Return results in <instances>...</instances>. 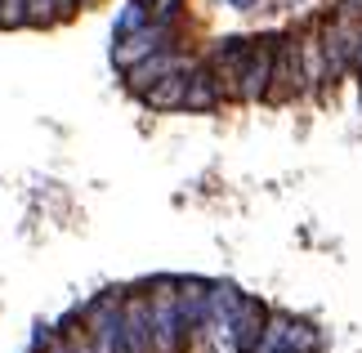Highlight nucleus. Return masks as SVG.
I'll return each instance as SVG.
<instances>
[{
	"label": "nucleus",
	"instance_id": "1",
	"mask_svg": "<svg viewBox=\"0 0 362 353\" xmlns=\"http://www.w3.org/2000/svg\"><path fill=\"white\" fill-rule=\"evenodd\" d=\"M148 313H152V353H184L192 331L179 308V282L175 277H157L148 282Z\"/></svg>",
	"mask_w": 362,
	"mask_h": 353
},
{
	"label": "nucleus",
	"instance_id": "2",
	"mask_svg": "<svg viewBox=\"0 0 362 353\" xmlns=\"http://www.w3.org/2000/svg\"><path fill=\"white\" fill-rule=\"evenodd\" d=\"M121 313H125V291H99L86 304L81 327L90 331V340H94L99 353H125V345H121Z\"/></svg>",
	"mask_w": 362,
	"mask_h": 353
},
{
	"label": "nucleus",
	"instance_id": "3",
	"mask_svg": "<svg viewBox=\"0 0 362 353\" xmlns=\"http://www.w3.org/2000/svg\"><path fill=\"white\" fill-rule=\"evenodd\" d=\"M322 36V54H327V67H331V81L340 72H349V63H358V50H362V27L349 23V13H331V18L317 27Z\"/></svg>",
	"mask_w": 362,
	"mask_h": 353
},
{
	"label": "nucleus",
	"instance_id": "4",
	"mask_svg": "<svg viewBox=\"0 0 362 353\" xmlns=\"http://www.w3.org/2000/svg\"><path fill=\"white\" fill-rule=\"evenodd\" d=\"M246 59H250V36H224L211 54V72L219 81L224 98H242V81H246Z\"/></svg>",
	"mask_w": 362,
	"mask_h": 353
},
{
	"label": "nucleus",
	"instance_id": "5",
	"mask_svg": "<svg viewBox=\"0 0 362 353\" xmlns=\"http://www.w3.org/2000/svg\"><path fill=\"white\" fill-rule=\"evenodd\" d=\"M304 94V67H300V36L277 40V59H273V86L264 103H291Z\"/></svg>",
	"mask_w": 362,
	"mask_h": 353
},
{
	"label": "nucleus",
	"instance_id": "6",
	"mask_svg": "<svg viewBox=\"0 0 362 353\" xmlns=\"http://www.w3.org/2000/svg\"><path fill=\"white\" fill-rule=\"evenodd\" d=\"M277 40H282V36H250V59H246V81H242V98H246V103H264V98H269Z\"/></svg>",
	"mask_w": 362,
	"mask_h": 353
},
{
	"label": "nucleus",
	"instance_id": "7",
	"mask_svg": "<svg viewBox=\"0 0 362 353\" xmlns=\"http://www.w3.org/2000/svg\"><path fill=\"white\" fill-rule=\"evenodd\" d=\"M269 318H273L269 304L255 300V295H246L242 308H238V313H233V322H228V345L238 349V353H255L264 327H269Z\"/></svg>",
	"mask_w": 362,
	"mask_h": 353
},
{
	"label": "nucleus",
	"instance_id": "8",
	"mask_svg": "<svg viewBox=\"0 0 362 353\" xmlns=\"http://www.w3.org/2000/svg\"><path fill=\"white\" fill-rule=\"evenodd\" d=\"M121 345L125 353H152V313H148V291L125 295V313H121Z\"/></svg>",
	"mask_w": 362,
	"mask_h": 353
},
{
	"label": "nucleus",
	"instance_id": "9",
	"mask_svg": "<svg viewBox=\"0 0 362 353\" xmlns=\"http://www.w3.org/2000/svg\"><path fill=\"white\" fill-rule=\"evenodd\" d=\"M165 40H170V27H161V23H148V27H139L134 36L112 40V63L121 67V72H130V67H134V63H144L148 54L165 50Z\"/></svg>",
	"mask_w": 362,
	"mask_h": 353
},
{
	"label": "nucleus",
	"instance_id": "10",
	"mask_svg": "<svg viewBox=\"0 0 362 353\" xmlns=\"http://www.w3.org/2000/svg\"><path fill=\"white\" fill-rule=\"evenodd\" d=\"M184 63H192V59H184V54H175L170 45H165V50H157V54H148L144 63H134L130 72H125V86H130L139 98H144V94L157 86L165 72H175V67H184Z\"/></svg>",
	"mask_w": 362,
	"mask_h": 353
},
{
	"label": "nucleus",
	"instance_id": "11",
	"mask_svg": "<svg viewBox=\"0 0 362 353\" xmlns=\"http://www.w3.org/2000/svg\"><path fill=\"white\" fill-rule=\"evenodd\" d=\"M219 103H228L219 81L211 72V63H192L188 72V94H184V112H215Z\"/></svg>",
	"mask_w": 362,
	"mask_h": 353
},
{
	"label": "nucleus",
	"instance_id": "12",
	"mask_svg": "<svg viewBox=\"0 0 362 353\" xmlns=\"http://www.w3.org/2000/svg\"><path fill=\"white\" fill-rule=\"evenodd\" d=\"M179 308L192 335H206V313H211V282L202 277H179Z\"/></svg>",
	"mask_w": 362,
	"mask_h": 353
},
{
	"label": "nucleus",
	"instance_id": "13",
	"mask_svg": "<svg viewBox=\"0 0 362 353\" xmlns=\"http://www.w3.org/2000/svg\"><path fill=\"white\" fill-rule=\"evenodd\" d=\"M188 72H192V63H184V67H175V72H165L157 86H152L148 94H144V103L152 108V112H175V108H184V94H188Z\"/></svg>",
	"mask_w": 362,
	"mask_h": 353
},
{
	"label": "nucleus",
	"instance_id": "14",
	"mask_svg": "<svg viewBox=\"0 0 362 353\" xmlns=\"http://www.w3.org/2000/svg\"><path fill=\"white\" fill-rule=\"evenodd\" d=\"M242 300H246V295L233 287V282H211V313H206V335H211V331L228 335V322H233V313L242 308Z\"/></svg>",
	"mask_w": 362,
	"mask_h": 353
},
{
	"label": "nucleus",
	"instance_id": "15",
	"mask_svg": "<svg viewBox=\"0 0 362 353\" xmlns=\"http://www.w3.org/2000/svg\"><path fill=\"white\" fill-rule=\"evenodd\" d=\"M300 67H304V94L322 90L331 81V67H327V54H322V36L317 32L300 36Z\"/></svg>",
	"mask_w": 362,
	"mask_h": 353
},
{
	"label": "nucleus",
	"instance_id": "16",
	"mask_svg": "<svg viewBox=\"0 0 362 353\" xmlns=\"http://www.w3.org/2000/svg\"><path fill=\"white\" fill-rule=\"evenodd\" d=\"M255 353H296V322L273 313L264 335H259V345H255Z\"/></svg>",
	"mask_w": 362,
	"mask_h": 353
},
{
	"label": "nucleus",
	"instance_id": "17",
	"mask_svg": "<svg viewBox=\"0 0 362 353\" xmlns=\"http://www.w3.org/2000/svg\"><path fill=\"white\" fill-rule=\"evenodd\" d=\"M54 349H59V353H99V349H94V340H90V331L81 327V322H67L63 335L54 340Z\"/></svg>",
	"mask_w": 362,
	"mask_h": 353
},
{
	"label": "nucleus",
	"instance_id": "18",
	"mask_svg": "<svg viewBox=\"0 0 362 353\" xmlns=\"http://www.w3.org/2000/svg\"><path fill=\"white\" fill-rule=\"evenodd\" d=\"M148 23H152V18H148V5H139V0H134V5H125V9H121V18H117V27H112V40L134 36L139 27H148Z\"/></svg>",
	"mask_w": 362,
	"mask_h": 353
},
{
	"label": "nucleus",
	"instance_id": "19",
	"mask_svg": "<svg viewBox=\"0 0 362 353\" xmlns=\"http://www.w3.org/2000/svg\"><path fill=\"white\" fill-rule=\"evenodd\" d=\"M67 5H72V0H32V23L36 27H54L67 13Z\"/></svg>",
	"mask_w": 362,
	"mask_h": 353
},
{
	"label": "nucleus",
	"instance_id": "20",
	"mask_svg": "<svg viewBox=\"0 0 362 353\" xmlns=\"http://www.w3.org/2000/svg\"><path fill=\"white\" fill-rule=\"evenodd\" d=\"M32 23V0H0V27H23Z\"/></svg>",
	"mask_w": 362,
	"mask_h": 353
},
{
	"label": "nucleus",
	"instance_id": "21",
	"mask_svg": "<svg viewBox=\"0 0 362 353\" xmlns=\"http://www.w3.org/2000/svg\"><path fill=\"white\" fill-rule=\"evenodd\" d=\"M179 13H184V0H148V18L161 27H170Z\"/></svg>",
	"mask_w": 362,
	"mask_h": 353
},
{
	"label": "nucleus",
	"instance_id": "22",
	"mask_svg": "<svg viewBox=\"0 0 362 353\" xmlns=\"http://www.w3.org/2000/svg\"><path fill=\"white\" fill-rule=\"evenodd\" d=\"M228 5H233V9H250V5H255V0H228Z\"/></svg>",
	"mask_w": 362,
	"mask_h": 353
},
{
	"label": "nucleus",
	"instance_id": "23",
	"mask_svg": "<svg viewBox=\"0 0 362 353\" xmlns=\"http://www.w3.org/2000/svg\"><path fill=\"white\" fill-rule=\"evenodd\" d=\"M354 67H358V81H362V50H358V63Z\"/></svg>",
	"mask_w": 362,
	"mask_h": 353
},
{
	"label": "nucleus",
	"instance_id": "24",
	"mask_svg": "<svg viewBox=\"0 0 362 353\" xmlns=\"http://www.w3.org/2000/svg\"><path fill=\"white\" fill-rule=\"evenodd\" d=\"M300 353H313V349H300Z\"/></svg>",
	"mask_w": 362,
	"mask_h": 353
},
{
	"label": "nucleus",
	"instance_id": "25",
	"mask_svg": "<svg viewBox=\"0 0 362 353\" xmlns=\"http://www.w3.org/2000/svg\"><path fill=\"white\" fill-rule=\"evenodd\" d=\"M139 5H148V0H139Z\"/></svg>",
	"mask_w": 362,
	"mask_h": 353
}]
</instances>
